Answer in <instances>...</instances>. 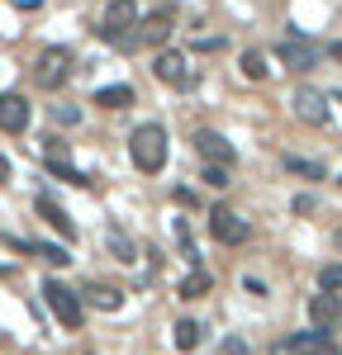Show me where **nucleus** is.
<instances>
[{
	"label": "nucleus",
	"instance_id": "10",
	"mask_svg": "<svg viewBox=\"0 0 342 355\" xmlns=\"http://www.w3.org/2000/svg\"><path fill=\"white\" fill-rule=\"evenodd\" d=\"M338 318H342V299H338V294H314V299H309V322L318 331H333V327H338Z\"/></svg>",
	"mask_w": 342,
	"mask_h": 355
},
{
	"label": "nucleus",
	"instance_id": "26",
	"mask_svg": "<svg viewBox=\"0 0 342 355\" xmlns=\"http://www.w3.org/2000/svg\"><path fill=\"white\" fill-rule=\"evenodd\" d=\"M176 242H181V251L195 261V242H190V227H186V218H176Z\"/></svg>",
	"mask_w": 342,
	"mask_h": 355
},
{
	"label": "nucleus",
	"instance_id": "8",
	"mask_svg": "<svg viewBox=\"0 0 342 355\" xmlns=\"http://www.w3.org/2000/svg\"><path fill=\"white\" fill-rule=\"evenodd\" d=\"M295 114H300L304 123H328V95L314 90V85H300V90H295Z\"/></svg>",
	"mask_w": 342,
	"mask_h": 355
},
{
	"label": "nucleus",
	"instance_id": "15",
	"mask_svg": "<svg viewBox=\"0 0 342 355\" xmlns=\"http://www.w3.org/2000/svg\"><path fill=\"white\" fill-rule=\"evenodd\" d=\"M171 341H176L181 351H195L200 341H204V327H200V322H190V318H181V322L171 327Z\"/></svg>",
	"mask_w": 342,
	"mask_h": 355
},
{
	"label": "nucleus",
	"instance_id": "6",
	"mask_svg": "<svg viewBox=\"0 0 342 355\" xmlns=\"http://www.w3.org/2000/svg\"><path fill=\"white\" fill-rule=\"evenodd\" d=\"M152 71H157V81H162V85H190V81H195L186 53H176V48H162L157 62H152Z\"/></svg>",
	"mask_w": 342,
	"mask_h": 355
},
{
	"label": "nucleus",
	"instance_id": "31",
	"mask_svg": "<svg viewBox=\"0 0 342 355\" xmlns=\"http://www.w3.org/2000/svg\"><path fill=\"white\" fill-rule=\"evenodd\" d=\"M338 185H342V175H338Z\"/></svg>",
	"mask_w": 342,
	"mask_h": 355
},
{
	"label": "nucleus",
	"instance_id": "28",
	"mask_svg": "<svg viewBox=\"0 0 342 355\" xmlns=\"http://www.w3.org/2000/svg\"><path fill=\"white\" fill-rule=\"evenodd\" d=\"M5 175H10V162H5V157H0V185H5Z\"/></svg>",
	"mask_w": 342,
	"mask_h": 355
},
{
	"label": "nucleus",
	"instance_id": "22",
	"mask_svg": "<svg viewBox=\"0 0 342 355\" xmlns=\"http://www.w3.org/2000/svg\"><path fill=\"white\" fill-rule=\"evenodd\" d=\"M309 355H342V351H338V341H333L328 331H314V341H309Z\"/></svg>",
	"mask_w": 342,
	"mask_h": 355
},
{
	"label": "nucleus",
	"instance_id": "17",
	"mask_svg": "<svg viewBox=\"0 0 342 355\" xmlns=\"http://www.w3.org/2000/svg\"><path fill=\"white\" fill-rule=\"evenodd\" d=\"M209 284H214L209 270H200V266H195V270L181 279V299H204V294H209Z\"/></svg>",
	"mask_w": 342,
	"mask_h": 355
},
{
	"label": "nucleus",
	"instance_id": "4",
	"mask_svg": "<svg viewBox=\"0 0 342 355\" xmlns=\"http://www.w3.org/2000/svg\"><path fill=\"white\" fill-rule=\"evenodd\" d=\"M133 24H138L133 0H110L105 15H100V38H110V43H133V38H129V28H133Z\"/></svg>",
	"mask_w": 342,
	"mask_h": 355
},
{
	"label": "nucleus",
	"instance_id": "23",
	"mask_svg": "<svg viewBox=\"0 0 342 355\" xmlns=\"http://www.w3.org/2000/svg\"><path fill=\"white\" fill-rule=\"evenodd\" d=\"M285 166H290L295 175H309V180H318V175H323V166H318V162H304V157H285Z\"/></svg>",
	"mask_w": 342,
	"mask_h": 355
},
{
	"label": "nucleus",
	"instance_id": "25",
	"mask_svg": "<svg viewBox=\"0 0 342 355\" xmlns=\"http://www.w3.org/2000/svg\"><path fill=\"white\" fill-rule=\"evenodd\" d=\"M204 185L224 190V185H228V166H204Z\"/></svg>",
	"mask_w": 342,
	"mask_h": 355
},
{
	"label": "nucleus",
	"instance_id": "14",
	"mask_svg": "<svg viewBox=\"0 0 342 355\" xmlns=\"http://www.w3.org/2000/svg\"><path fill=\"white\" fill-rule=\"evenodd\" d=\"M86 299L95 303L100 313H119V308H124V294H119L114 284H90V289H86Z\"/></svg>",
	"mask_w": 342,
	"mask_h": 355
},
{
	"label": "nucleus",
	"instance_id": "21",
	"mask_svg": "<svg viewBox=\"0 0 342 355\" xmlns=\"http://www.w3.org/2000/svg\"><path fill=\"white\" fill-rule=\"evenodd\" d=\"M110 246H114V256H119V261H138V256H133V242H129L119 227H110Z\"/></svg>",
	"mask_w": 342,
	"mask_h": 355
},
{
	"label": "nucleus",
	"instance_id": "12",
	"mask_svg": "<svg viewBox=\"0 0 342 355\" xmlns=\"http://www.w3.org/2000/svg\"><path fill=\"white\" fill-rule=\"evenodd\" d=\"M167 38H171V15H167V10H157V15H147V19H142L138 43H152V48H162Z\"/></svg>",
	"mask_w": 342,
	"mask_h": 355
},
{
	"label": "nucleus",
	"instance_id": "5",
	"mask_svg": "<svg viewBox=\"0 0 342 355\" xmlns=\"http://www.w3.org/2000/svg\"><path fill=\"white\" fill-rule=\"evenodd\" d=\"M209 232H214V242H224V246H243L252 237V223L243 218V214H233L228 204H219V209L209 214Z\"/></svg>",
	"mask_w": 342,
	"mask_h": 355
},
{
	"label": "nucleus",
	"instance_id": "11",
	"mask_svg": "<svg viewBox=\"0 0 342 355\" xmlns=\"http://www.w3.org/2000/svg\"><path fill=\"white\" fill-rule=\"evenodd\" d=\"M33 209H38V218L48 223V227H53V232H62V237H67V242H72V237H76V227H72V218H67V214H62V209H57L53 199H48V194H38V204H33Z\"/></svg>",
	"mask_w": 342,
	"mask_h": 355
},
{
	"label": "nucleus",
	"instance_id": "30",
	"mask_svg": "<svg viewBox=\"0 0 342 355\" xmlns=\"http://www.w3.org/2000/svg\"><path fill=\"white\" fill-rule=\"evenodd\" d=\"M338 246H342V232H338Z\"/></svg>",
	"mask_w": 342,
	"mask_h": 355
},
{
	"label": "nucleus",
	"instance_id": "13",
	"mask_svg": "<svg viewBox=\"0 0 342 355\" xmlns=\"http://www.w3.org/2000/svg\"><path fill=\"white\" fill-rule=\"evenodd\" d=\"M276 53H281V62H285V67H295V71L314 67V48H309V43H300V38H285Z\"/></svg>",
	"mask_w": 342,
	"mask_h": 355
},
{
	"label": "nucleus",
	"instance_id": "24",
	"mask_svg": "<svg viewBox=\"0 0 342 355\" xmlns=\"http://www.w3.org/2000/svg\"><path fill=\"white\" fill-rule=\"evenodd\" d=\"M48 171H53V175H62V180H72V185H90L81 171H76V166H67V162H48Z\"/></svg>",
	"mask_w": 342,
	"mask_h": 355
},
{
	"label": "nucleus",
	"instance_id": "1",
	"mask_svg": "<svg viewBox=\"0 0 342 355\" xmlns=\"http://www.w3.org/2000/svg\"><path fill=\"white\" fill-rule=\"evenodd\" d=\"M129 157L142 175H157L167 166V128L162 123H138L133 137H129Z\"/></svg>",
	"mask_w": 342,
	"mask_h": 355
},
{
	"label": "nucleus",
	"instance_id": "3",
	"mask_svg": "<svg viewBox=\"0 0 342 355\" xmlns=\"http://www.w3.org/2000/svg\"><path fill=\"white\" fill-rule=\"evenodd\" d=\"M67 76H72V53L67 48H43L38 67H33V81L43 85V90H62Z\"/></svg>",
	"mask_w": 342,
	"mask_h": 355
},
{
	"label": "nucleus",
	"instance_id": "18",
	"mask_svg": "<svg viewBox=\"0 0 342 355\" xmlns=\"http://www.w3.org/2000/svg\"><path fill=\"white\" fill-rule=\"evenodd\" d=\"M309 341H314V331H295V336H281V341L271 346V355H309Z\"/></svg>",
	"mask_w": 342,
	"mask_h": 355
},
{
	"label": "nucleus",
	"instance_id": "29",
	"mask_svg": "<svg viewBox=\"0 0 342 355\" xmlns=\"http://www.w3.org/2000/svg\"><path fill=\"white\" fill-rule=\"evenodd\" d=\"M333 57H338V62H342V43H333Z\"/></svg>",
	"mask_w": 342,
	"mask_h": 355
},
{
	"label": "nucleus",
	"instance_id": "20",
	"mask_svg": "<svg viewBox=\"0 0 342 355\" xmlns=\"http://www.w3.org/2000/svg\"><path fill=\"white\" fill-rule=\"evenodd\" d=\"M338 289H342V261H333L318 270V294H338Z\"/></svg>",
	"mask_w": 342,
	"mask_h": 355
},
{
	"label": "nucleus",
	"instance_id": "7",
	"mask_svg": "<svg viewBox=\"0 0 342 355\" xmlns=\"http://www.w3.org/2000/svg\"><path fill=\"white\" fill-rule=\"evenodd\" d=\"M195 152L209 166H233V142L224 133H214V128H200L195 133Z\"/></svg>",
	"mask_w": 342,
	"mask_h": 355
},
{
	"label": "nucleus",
	"instance_id": "16",
	"mask_svg": "<svg viewBox=\"0 0 342 355\" xmlns=\"http://www.w3.org/2000/svg\"><path fill=\"white\" fill-rule=\"evenodd\" d=\"M95 105H105V110H129V105H133V90H129V85H100V90H95Z\"/></svg>",
	"mask_w": 342,
	"mask_h": 355
},
{
	"label": "nucleus",
	"instance_id": "9",
	"mask_svg": "<svg viewBox=\"0 0 342 355\" xmlns=\"http://www.w3.org/2000/svg\"><path fill=\"white\" fill-rule=\"evenodd\" d=\"M0 128L5 133H24L28 128V100L24 95H15V90L0 95Z\"/></svg>",
	"mask_w": 342,
	"mask_h": 355
},
{
	"label": "nucleus",
	"instance_id": "27",
	"mask_svg": "<svg viewBox=\"0 0 342 355\" xmlns=\"http://www.w3.org/2000/svg\"><path fill=\"white\" fill-rule=\"evenodd\" d=\"M53 119H57V123H81V110H72V105H57Z\"/></svg>",
	"mask_w": 342,
	"mask_h": 355
},
{
	"label": "nucleus",
	"instance_id": "2",
	"mask_svg": "<svg viewBox=\"0 0 342 355\" xmlns=\"http://www.w3.org/2000/svg\"><path fill=\"white\" fill-rule=\"evenodd\" d=\"M43 299H48L53 318H57L67 331L81 327V294H76V289H67L62 279H48V284H43Z\"/></svg>",
	"mask_w": 342,
	"mask_h": 355
},
{
	"label": "nucleus",
	"instance_id": "19",
	"mask_svg": "<svg viewBox=\"0 0 342 355\" xmlns=\"http://www.w3.org/2000/svg\"><path fill=\"white\" fill-rule=\"evenodd\" d=\"M243 76H247V81H266V53L247 48V53H243Z\"/></svg>",
	"mask_w": 342,
	"mask_h": 355
}]
</instances>
